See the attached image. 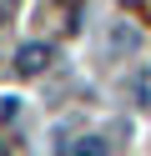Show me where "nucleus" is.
<instances>
[{
    "label": "nucleus",
    "instance_id": "1",
    "mask_svg": "<svg viewBox=\"0 0 151 156\" xmlns=\"http://www.w3.org/2000/svg\"><path fill=\"white\" fill-rule=\"evenodd\" d=\"M15 66H20V76H40L50 66V45H20V55H15Z\"/></svg>",
    "mask_w": 151,
    "mask_h": 156
},
{
    "label": "nucleus",
    "instance_id": "2",
    "mask_svg": "<svg viewBox=\"0 0 151 156\" xmlns=\"http://www.w3.org/2000/svg\"><path fill=\"white\" fill-rule=\"evenodd\" d=\"M76 156H106V146H96V136H86V141L76 146Z\"/></svg>",
    "mask_w": 151,
    "mask_h": 156
}]
</instances>
